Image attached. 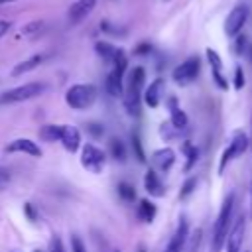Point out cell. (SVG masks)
<instances>
[{"label": "cell", "mask_w": 252, "mask_h": 252, "mask_svg": "<svg viewBox=\"0 0 252 252\" xmlns=\"http://www.w3.org/2000/svg\"><path fill=\"white\" fill-rule=\"evenodd\" d=\"M232 209H234V193H230L220 211H219V217L215 220V226H213V240H211V252H222L224 248V240H226V234L230 230V222H232Z\"/></svg>", "instance_id": "6da1fadb"}, {"label": "cell", "mask_w": 252, "mask_h": 252, "mask_svg": "<svg viewBox=\"0 0 252 252\" xmlns=\"http://www.w3.org/2000/svg\"><path fill=\"white\" fill-rule=\"evenodd\" d=\"M144 83H146V71L144 67H134L128 75V87L124 91V106L128 114L138 116L140 114V100L144 93Z\"/></svg>", "instance_id": "7a4b0ae2"}, {"label": "cell", "mask_w": 252, "mask_h": 252, "mask_svg": "<svg viewBox=\"0 0 252 252\" xmlns=\"http://www.w3.org/2000/svg\"><path fill=\"white\" fill-rule=\"evenodd\" d=\"M96 87L94 85H89V83H79V85H73L71 89H67L65 93V102L73 108V110H85L89 106L94 104L96 100Z\"/></svg>", "instance_id": "3957f363"}, {"label": "cell", "mask_w": 252, "mask_h": 252, "mask_svg": "<svg viewBox=\"0 0 252 252\" xmlns=\"http://www.w3.org/2000/svg\"><path fill=\"white\" fill-rule=\"evenodd\" d=\"M47 89L45 83H26V85H20V87H14L6 93L0 94V104H14V102H24V100H30V98H35L39 94H43Z\"/></svg>", "instance_id": "277c9868"}, {"label": "cell", "mask_w": 252, "mask_h": 252, "mask_svg": "<svg viewBox=\"0 0 252 252\" xmlns=\"http://www.w3.org/2000/svg\"><path fill=\"white\" fill-rule=\"evenodd\" d=\"M248 148H250V138H248L242 130H236V132L232 134V140H230L228 148L222 152V158H220V163H219V173H222L224 167H226L234 158L242 156Z\"/></svg>", "instance_id": "5b68a950"}, {"label": "cell", "mask_w": 252, "mask_h": 252, "mask_svg": "<svg viewBox=\"0 0 252 252\" xmlns=\"http://www.w3.org/2000/svg\"><path fill=\"white\" fill-rule=\"evenodd\" d=\"M199 69H201V59L197 55L185 59L181 65H177L171 73V79L177 83V85H189L191 81L197 79L199 75Z\"/></svg>", "instance_id": "8992f818"}, {"label": "cell", "mask_w": 252, "mask_h": 252, "mask_svg": "<svg viewBox=\"0 0 252 252\" xmlns=\"http://www.w3.org/2000/svg\"><path fill=\"white\" fill-rule=\"evenodd\" d=\"M248 16H250V8L246 4L234 6L230 10V14L226 16V20H224V32H226V35H230V37L238 35L240 30L244 28V24L248 22Z\"/></svg>", "instance_id": "52a82bcc"}, {"label": "cell", "mask_w": 252, "mask_h": 252, "mask_svg": "<svg viewBox=\"0 0 252 252\" xmlns=\"http://www.w3.org/2000/svg\"><path fill=\"white\" fill-rule=\"evenodd\" d=\"M104 161H106L104 152L98 150L94 144L83 146V150H81V163H83L85 169H89L93 173H100L104 169Z\"/></svg>", "instance_id": "ba28073f"}, {"label": "cell", "mask_w": 252, "mask_h": 252, "mask_svg": "<svg viewBox=\"0 0 252 252\" xmlns=\"http://www.w3.org/2000/svg\"><path fill=\"white\" fill-rule=\"evenodd\" d=\"M244 232H246V222H244V217H238L232 224H230V230L226 234V240H224V252H240L242 248V240H244Z\"/></svg>", "instance_id": "9c48e42d"}, {"label": "cell", "mask_w": 252, "mask_h": 252, "mask_svg": "<svg viewBox=\"0 0 252 252\" xmlns=\"http://www.w3.org/2000/svg\"><path fill=\"white\" fill-rule=\"evenodd\" d=\"M187 240H189V222H187V219H181L165 252H183L187 246Z\"/></svg>", "instance_id": "30bf717a"}, {"label": "cell", "mask_w": 252, "mask_h": 252, "mask_svg": "<svg viewBox=\"0 0 252 252\" xmlns=\"http://www.w3.org/2000/svg\"><path fill=\"white\" fill-rule=\"evenodd\" d=\"M94 6H96V0H77V2H73V4L69 6V10H67L69 22H71V24L83 22V20L94 10Z\"/></svg>", "instance_id": "8fae6325"}, {"label": "cell", "mask_w": 252, "mask_h": 252, "mask_svg": "<svg viewBox=\"0 0 252 252\" xmlns=\"http://www.w3.org/2000/svg\"><path fill=\"white\" fill-rule=\"evenodd\" d=\"M207 59L211 63V71H213V81L219 85V89H228V81L224 79L222 75V61H220V55L215 51V49H207Z\"/></svg>", "instance_id": "7c38bea8"}, {"label": "cell", "mask_w": 252, "mask_h": 252, "mask_svg": "<svg viewBox=\"0 0 252 252\" xmlns=\"http://www.w3.org/2000/svg\"><path fill=\"white\" fill-rule=\"evenodd\" d=\"M6 152H10V154L22 152V154H28V156H32V158H39V156H41V148H39L33 140H30V138H18V140L10 142V144L6 146Z\"/></svg>", "instance_id": "4fadbf2b"}, {"label": "cell", "mask_w": 252, "mask_h": 252, "mask_svg": "<svg viewBox=\"0 0 252 252\" xmlns=\"http://www.w3.org/2000/svg\"><path fill=\"white\" fill-rule=\"evenodd\" d=\"M59 140H61L63 148H65L67 152H71V154L77 152L79 146H81V134H79V130H77L75 126H71V124L61 126V136H59Z\"/></svg>", "instance_id": "5bb4252c"}, {"label": "cell", "mask_w": 252, "mask_h": 252, "mask_svg": "<svg viewBox=\"0 0 252 252\" xmlns=\"http://www.w3.org/2000/svg\"><path fill=\"white\" fill-rule=\"evenodd\" d=\"M161 91H163V79H154L142 93L146 104L150 108H158L159 106V100H161Z\"/></svg>", "instance_id": "9a60e30c"}, {"label": "cell", "mask_w": 252, "mask_h": 252, "mask_svg": "<svg viewBox=\"0 0 252 252\" xmlns=\"http://www.w3.org/2000/svg\"><path fill=\"white\" fill-rule=\"evenodd\" d=\"M43 61H45V55H43V53H35V55H32V57L20 61V63L12 69V77H20V75H24V73H28V71H33V69L39 67Z\"/></svg>", "instance_id": "2e32d148"}, {"label": "cell", "mask_w": 252, "mask_h": 252, "mask_svg": "<svg viewBox=\"0 0 252 252\" xmlns=\"http://www.w3.org/2000/svg\"><path fill=\"white\" fill-rule=\"evenodd\" d=\"M152 159H154V163H156L158 169L167 171L173 165V161H175V154H173L171 148H161V150H156L154 152V158Z\"/></svg>", "instance_id": "e0dca14e"}, {"label": "cell", "mask_w": 252, "mask_h": 252, "mask_svg": "<svg viewBox=\"0 0 252 252\" xmlns=\"http://www.w3.org/2000/svg\"><path fill=\"white\" fill-rule=\"evenodd\" d=\"M144 187H146V191L150 193V195H154V197H161L163 195V183H161V179L158 177V173L156 171H148L146 173V177H144Z\"/></svg>", "instance_id": "ac0fdd59"}, {"label": "cell", "mask_w": 252, "mask_h": 252, "mask_svg": "<svg viewBox=\"0 0 252 252\" xmlns=\"http://www.w3.org/2000/svg\"><path fill=\"white\" fill-rule=\"evenodd\" d=\"M106 91L112 96H122L124 94V85H122V77H118L116 73H108L106 75Z\"/></svg>", "instance_id": "d6986e66"}, {"label": "cell", "mask_w": 252, "mask_h": 252, "mask_svg": "<svg viewBox=\"0 0 252 252\" xmlns=\"http://www.w3.org/2000/svg\"><path fill=\"white\" fill-rule=\"evenodd\" d=\"M94 51L104 59V61H108V63H112V59H114V55H116V51H118V47H114V45H110L108 41H96L94 43Z\"/></svg>", "instance_id": "ffe728a7"}, {"label": "cell", "mask_w": 252, "mask_h": 252, "mask_svg": "<svg viewBox=\"0 0 252 252\" xmlns=\"http://www.w3.org/2000/svg\"><path fill=\"white\" fill-rule=\"evenodd\" d=\"M156 217V205L150 201H140L138 205V219L144 222H152Z\"/></svg>", "instance_id": "44dd1931"}, {"label": "cell", "mask_w": 252, "mask_h": 252, "mask_svg": "<svg viewBox=\"0 0 252 252\" xmlns=\"http://www.w3.org/2000/svg\"><path fill=\"white\" fill-rule=\"evenodd\" d=\"M59 136H61V126H57V124H45L39 130V138L45 142H55V140H59Z\"/></svg>", "instance_id": "7402d4cb"}, {"label": "cell", "mask_w": 252, "mask_h": 252, "mask_svg": "<svg viewBox=\"0 0 252 252\" xmlns=\"http://www.w3.org/2000/svg\"><path fill=\"white\" fill-rule=\"evenodd\" d=\"M171 124H173V128H185L187 126V116L181 108L175 106V100H171Z\"/></svg>", "instance_id": "603a6c76"}, {"label": "cell", "mask_w": 252, "mask_h": 252, "mask_svg": "<svg viewBox=\"0 0 252 252\" xmlns=\"http://www.w3.org/2000/svg\"><path fill=\"white\" fill-rule=\"evenodd\" d=\"M108 152H110V156H112L114 159H118V161H124V159H126L124 144H122L120 140H116V138H112V140L108 142Z\"/></svg>", "instance_id": "cb8c5ba5"}, {"label": "cell", "mask_w": 252, "mask_h": 252, "mask_svg": "<svg viewBox=\"0 0 252 252\" xmlns=\"http://www.w3.org/2000/svg\"><path fill=\"white\" fill-rule=\"evenodd\" d=\"M43 30H45V22H41V20H33V22H30V24H26V26L22 28V33L28 35V37H33V35L41 33Z\"/></svg>", "instance_id": "d4e9b609"}, {"label": "cell", "mask_w": 252, "mask_h": 252, "mask_svg": "<svg viewBox=\"0 0 252 252\" xmlns=\"http://www.w3.org/2000/svg\"><path fill=\"white\" fill-rule=\"evenodd\" d=\"M118 195L124 199V201H134L136 199V191L130 183H118Z\"/></svg>", "instance_id": "484cf974"}, {"label": "cell", "mask_w": 252, "mask_h": 252, "mask_svg": "<svg viewBox=\"0 0 252 252\" xmlns=\"http://www.w3.org/2000/svg\"><path fill=\"white\" fill-rule=\"evenodd\" d=\"M100 30L106 32V33H112V35H126V30H122V28H118L112 22H106V20L100 22Z\"/></svg>", "instance_id": "4316f807"}, {"label": "cell", "mask_w": 252, "mask_h": 252, "mask_svg": "<svg viewBox=\"0 0 252 252\" xmlns=\"http://www.w3.org/2000/svg\"><path fill=\"white\" fill-rule=\"evenodd\" d=\"M236 39H234V51L238 53V55H244V51H246V47H248V37H244V35H234Z\"/></svg>", "instance_id": "83f0119b"}, {"label": "cell", "mask_w": 252, "mask_h": 252, "mask_svg": "<svg viewBox=\"0 0 252 252\" xmlns=\"http://www.w3.org/2000/svg\"><path fill=\"white\" fill-rule=\"evenodd\" d=\"M244 83H246V79H244V71H242V67H236V69H234V89L240 91V89L244 87Z\"/></svg>", "instance_id": "f1b7e54d"}, {"label": "cell", "mask_w": 252, "mask_h": 252, "mask_svg": "<svg viewBox=\"0 0 252 252\" xmlns=\"http://www.w3.org/2000/svg\"><path fill=\"white\" fill-rule=\"evenodd\" d=\"M132 148L136 150V158H138L140 161H146V158H144V152H142V144H140L138 136H132Z\"/></svg>", "instance_id": "f546056e"}, {"label": "cell", "mask_w": 252, "mask_h": 252, "mask_svg": "<svg viewBox=\"0 0 252 252\" xmlns=\"http://www.w3.org/2000/svg\"><path fill=\"white\" fill-rule=\"evenodd\" d=\"M71 252H87V248L79 236H71Z\"/></svg>", "instance_id": "4dcf8cb0"}, {"label": "cell", "mask_w": 252, "mask_h": 252, "mask_svg": "<svg viewBox=\"0 0 252 252\" xmlns=\"http://www.w3.org/2000/svg\"><path fill=\"white\" fill-rule=\"evenodd\" d=\"M195 185H197V179H195V177L187 179V181H185V185H183V191H181V199H185V197L193 191V187H195Z\"/></svg>", "instance_id": "1f68e13d"}, {"label": "cell", "mask_w": 252, "mask_h": 252, "mask_svg": "<svg viewBox=\"0 0 252 252\" xmlns=\"http://www.w3.org/2000/svg\"><path fill=\"white\" fill-rule=\"evenodd\" d=\"M87 128H89V132H91L93 136H102V132H104V128H102L100 124H89Z\"/></svg>", "instance_id": "d6a6232c"}, {"label": "cell", "mask_w": 252, "mask_h": 252, "mask_svg": "<svg viewBox=\"0 0 252 252\" xmlns=\"http://www.w3.org/2000/svg\"><path fill=\"white\" fill-rule=\"evenodd\" d=\"M51 252H65V248H63V242H61L57 236L51 240Z\"/></svg>", "instance_id": "836d02e7"}, {"label": "cell", "mask_w": 252, "mask_h": 252, "mask_svg": "<svg viewBox=\"0 0 252 252\" xmlns=\"http://www.w3.org/2000/svg\"><path fill=\"white\" fill-rule=\"evenodd\" d=\"M10 28H12V22H10V20H0V37H2L4 33H8Z\"/></svg>", "instance_id": "e575fe53"}, {"label": "cell", "mask_w": 252, "mask_h": 252, "mask_svg": "<svg viewBox=\"0 0 252 252\" xmlns=\"http://www.w3.org/2000/svg\"><path fill=\"white\" fill-rule=\"evenodd\" d=\"M150 51H152V45H150V43H140V45L136 47V53H140V55H142V53H150Z\"/></svg>", "instance_id": "d590c367"}, {"label": "cell", "mask_w": 252, "mask_h": 252, "mask_svg": "<svg viewBox=\"0 0 252 252\" xmlns=\"http://www.w3.org/2000/svg\"><path fill=\"white\" fill-rule=\"evenodd\" d=\"M8 181H10V173H8L6 169H0V187L6 185Z\"/></svg>", "instance_id": "8d00e7d4"}, {"label": "cell", "mask_w": 252, "mask_h": 252, "mask_svg": "<svg viewBox=\"0 0 252 252\" xmlns=\"http://www.w3.org/2000/svg\"><path fill=\"white\" fill-rule=\"evenodd\" d=\"M24 209H26V213H28V215H30V219H32V220H33V219H35V213H33V209H32V205H30V203H28V205H26V207H24Z\"/></svg>", "instance_id": "74e56055"}, {"label": "cell", "mask_w": 252, "mask_h": 252, "mask_svg": "<svg viewBox=\"0 0 252 252\" xmlns=\"http://www.w3.org/2000/svg\"><path fill=\"white\" fill-rule=\"evenodd\" d=\"M244 55H248V59H250V63H252V43H248V47H246Z\"/></svg>", "instance_id": "f35d334b"}, {"label": "cell", "mask_w": 252, "mask_h": 252, "mask_svg": "<svg viewBox=\"0 0 252 252\" xmlns=\"http://www.w3.org/2000/svg\"><path fill=\"white\" fill-rule=\"evenodd\" d=\"M250 219H252V181H250Z\"/></svg>", "instance_id": "ab89813d"}, {"label": "cell", "mask_w": 252, "mask_h": 252, "mask_svg": "<svg viewBox=\"0 0 252 252\" xmlns=\"http://www.w3.org/2000/svg\"><path fill=\"white\" fill-rule=\"evenodd\" d=\"M6 2H14V0H0V4H6Z\"/></svg>", "instance_id": "60d3db41"}, {"label": "cell", "mask_w": 252, "mask_h": 252, "mask_svg": "<svg viewBox=\"0 0 252 252\" xmlns=\"http://www.w3.org/2000/svg\"><path fill=\"white\" fill-rule=\"evenodd\" d=\"M250 146H252V138H250Z\"/></svg>", "instance_id": "b9f144b4"}, {"label": "cell", "mask_w": 252, "mask_h": 252, "mask_svg": "<svg viewBox=\"0 0 252 252\" xmlns=\"http://www.w3.org/2000/svg\"><path fill=\"white\" fill-rule=\"evenodd\" d=\"M35 252H39V250H35Z\"/></svg>", "instance_id": "7bdbcfd3"}, {"label": "cell", "mask_w": 252, "mask_h": 252, "mask_svg": "<svg viewBox=\"0 0 252 252\" xmlns=\"http://www.w3.org/2000/svg\"><path fill=\"white\" fill-rule=\"evenodd\" d=\"M116 252H118V250H116Z\"/></svg>", "instance_id": "ee69618b"}, {"label": "cell", "mask_w": 252, "mask_h": 252, "mask_svg": "<svg viewBox=\"0 0 252 252\" xmlns=\"http://www.w3.org/2000/svg\"><path fill=\"white\" fill-rule=\"evenodd\" d=\"M165 2H167V0H165Z\"/></svg>", "instance_id": "f6af8a7d"}]
</instances>
